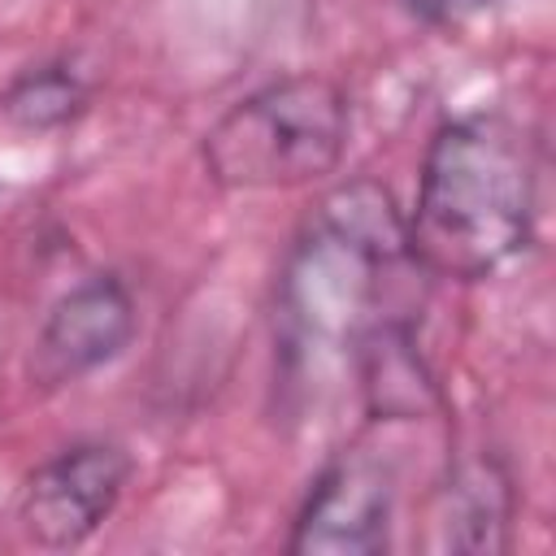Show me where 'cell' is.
<instances>
[{
    "instance_id": "6da1fadb",
    "label": "cell",
    "mask_w": 556,
    "mask_h": 556,
    "mask_svg": "<svg viewBox=\"0 0 556 556\" xmlns=\"http://www.w3.org/2000/svg\"><path fill=\"white\" fill-rule=\"evenodd\" d=\"M408 256L434 278L473 282L513 261L534 230V152L517 122L465 113L434 130L417 204L404 217Z\"/></svg>"
},
{
    "instance_id": "7a4b0ae2",
    "label": "cell",
    "mask_w": 556,
    "mask_h": 556,
    "mask_svg": "<svg viewBox=\"0 0 556 556\" xmlns=\"http://www.w3.org/2000/svg\"><path fill=\"white\" fill-rule=\"evenodd\" d=\"M352 109L334 78L287 74L230 104L204 135L200 156L226 191H274L326 178L348 148Z\"/></svg>"
},
{
    "instance_id": "3957f363",
    "label": "cell",
    "mask_w": 556,
    "mask_h": 556,
    "mask_svg": "<svg viewBox=\"0 0 556 556\" xmlns=\"http://www.w3.org/2000/svg\"><path fill=\"white\" fill-rule=\"evenodd\" d=\"M126 482L130 456L117 443H74L26 478L17 495V521L43 547H78L117 508Z\"/></svg>"
},
{
    "instance_id": "277c9868",
    "label": "cell",
    "mask_w": 556,
    "mask_h": 556,
    "mask_svg": "<svg viewBox=\"0 0 556 556\" xmlns=\"http://www.w3.org/2000/svg\"><path fill=\"white\" fill-rule=\"evenodd\" d=\"M391 469L374 452H343L304 495L291 526L295 556H369L387 547L391 526Z\"/></svg>"
},
{
    "instance_id": "5b68a950",
    "label": "cell",
    "mask_w": 556,
    "mask_h": 556,
    "mask_svg": "<svg viewBox=\"0 0 556 556\" xmlns=\"http://www.w3.org/2000/svg\"><path fill=\"white\" fill-rule=\"evenodd\" d=\"M135 339V300L113 274H96L70 287L43 317L35 343V369L48 382L83 378L117 361Z\"/></svg>"
},
{
    "instance_id": "8992f818",
    "label": "cell",
    "mask_w": 556,
    "mask_h": 556,
    "mask_svg": "<svg viewBox=\"0 0 556 556\" xmlns=\"http://www.w3.org/2000/svg\"><path fill=\"white\" fill-rule=\"evenodd\" d=\"M356 365H361V391L374 417H391V421L421 417L439 400L434 378L413 343V330L400 317L382 313L369 326H361Z\"/></svg>"
},
{
    "instance_id": "52a82bcc",
    "label": "cell",
    "mask_w": 556,
    "mask_h": 556,
    "mask_svg": "<svg viewBox=\"0 0 556 556\" xmlns=\"http://www.w3.org/2000/svg\"><path fill=\"white\" fill-rule=\"evenodd\" d=\"M439 547L447 552H500L513 526V482L500 460H465L439 491L434 521Z\"/></svg>"
},
{
    "instance_id": "ba28073f",
    "label": "cell",
    "mask_w": 556,
    "mask_h": 556,
    "mask_svg": "<svg viewBox=\"0 0 556 556\" xmlns=\"http://www.w3.org/2000/svg\"><path fill=\"white\" fill-rule=\"evenodd\" d=\"M0 109L22 130H61L87 109V83L70 65H35L9 83Z\"/></svg>"
},
{
    "instance_id": "9c48e42d",
    "label": "cell",
    "mask_w": 556,
    "mask_h": 556,
    "mask_svg": "<svg viewBox=\"0 0 556 556\" xmlns=\"http://www.w3.org/2000/svg\"><path fill=\"white\" fill-rule=\"evenodd\" d=\"M491 0H404V9L426 26H460L473 13H482Z\"/></svg>"
}]
</instances>
